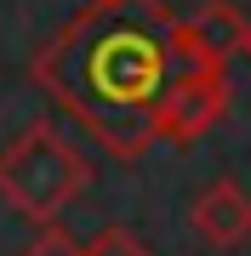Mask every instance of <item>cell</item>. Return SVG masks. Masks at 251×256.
<instances>
[{
	"mask_svg": "<svg viewBox=\"0 0 251 256\" xmlns=\"http://www.w3.org/2000/svg\"><path fill=\"white\" fill-rule=\"evenodd\" d=\"M23 256H80V245L69 239V228H57V222H52V228L35 234V245H29Z\"/></svg>",
	"mask_w": 251,
	"mask_h": 256,
	"instance_id": "cell-7",
	"label": "cell"
},
{
	"mask_svg": "<svg viewBox=\"0 0 251 256\" xmlns=\"http://www.w3.org/2000/svg\"><path fill=\"white\" fill-rule=\"evenodd\" d=\"M80 256H154L131 228H103L92 245H80Z\"/></svg>",
	"mask_w": 251,
	"mask_h": 256,
	"instance_id": "cell-6",
	"label": "cell"
},
{
	"mask_svg": "<svg viewBox=\"0 0 251 256\" xmlns=\"http://www.w3.org/2000/svg\"><path fill=\"white\" fill-rule=\"evenodd\" d=\"M245 57H251V34H245Z\"/></svg>",
	"mask_w": 251,
	"mask_h": 256,
	"instance_id": "cell-8",
	"label": "cell"
},
{
	"mask_svg": "<svg viewBox=\"0 0 251 256\" xmlns=\"http://www.w3.org/2000/svg\"><path fill=\"white\" fill-rule=\"evenodd\" d=\"M86 182H92V165L46 120H35L23 137H12L0 148V200L12 210H23L35 228H52L86 194Z\"/></svg>",
	"mask_w": 251,
	"mask_h": 256,
	"instance_id": "cell-2",
	"label": "cell"
},
{
	"mask_svg": "<svg viewBox=\"0 0 251 256\" xmlns=\"http://www.w3.org/2000/svg\"><path fill=\"white\" fill-rule=\"evenodd\" d=\"M171 28L166 0H103L57 28L29 74L114 160H137L154 142V114L171 86Z\"/></svg>",
	"mask_w": 251,
	"mask_h": 256,
	"instance_id": "cell-1",
	"label": "cell"
},
{
	"mask_svg": "<svg viewBox=\"0 0 251 256\" xmlns=\"http://www.w3.org/2000/svg\"><path fill=\"white\" fill-rule=\"evenodd\" d=\"M86 6H103V0H86Z\"/></svg>",
	"mask_w": 251,
	"mask_h": 256,
	"instance_id": "cell-9",
	"label": "cell"
},
{
	"mask_svg": "<svg viewBox=\"0 0 251 256\" xmlns=\"http://www.w3.org/2000/svg\"><path fill=\"white\" fill-rule=\"evenodd\" d=\"M188 222L211 250H234L251 239V194L234 176H217L211 188H200V200L188 205Z\"/></svg>",
	"mask_w": 251,
	"mask_h": 256,
	"instance_id": "cell-5",
	"label": "cell"
},
{
	"mask_svg": "<svg viewBox=\"0 0 251 256\" xmlns=\"http://www.w3.org/2000/svg\"><path fill=\"white\" fill-rule=\"evenodd\" d=\"M245 12L228 6V0H205L194 18H177L171 28V74H188V68H228L234 52H245Z\"/></svg>",
	"mask_w": 251,
	"mask_h": 256,
	"instance_id": "cell-4",
	"label": "cell"
},
{
	"mask_svg": "<svg viewBox=\"0 0 251 256\" xmlns=\"http://www.w3.org/2000/svg\"><path fill=\"white\" fill-rule=\"evenodd\" d=\"M228 97H234L228 68H188V74H171L166 97H160V114H154V137L188 148L194 137H205V131L228 114Z\"/></svg>",
	"mask_w": 251,
	"mask_h": 256,
	"instance_id": "cell-3",
	"label": "cell"
}]
</instances>
